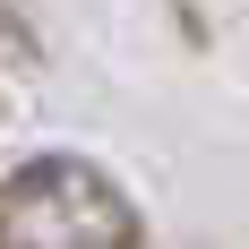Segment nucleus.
<instances>
[{
  "mask_svg": "<svg viewBox=\"0 0 249 249\" xmlns=\"http://www.w3.org/2000/svg\"><path fill=\"white\" fill-rule=\"evenodd\" d=\"M0 249H138V215L95 163L52 155L0 189Z\"/></svg>",
  "mask_w": 249,
  "mask_h": 249,
  "instance_id": "nucleus-1",
  "label": "nucleus"
}]
</instances>
